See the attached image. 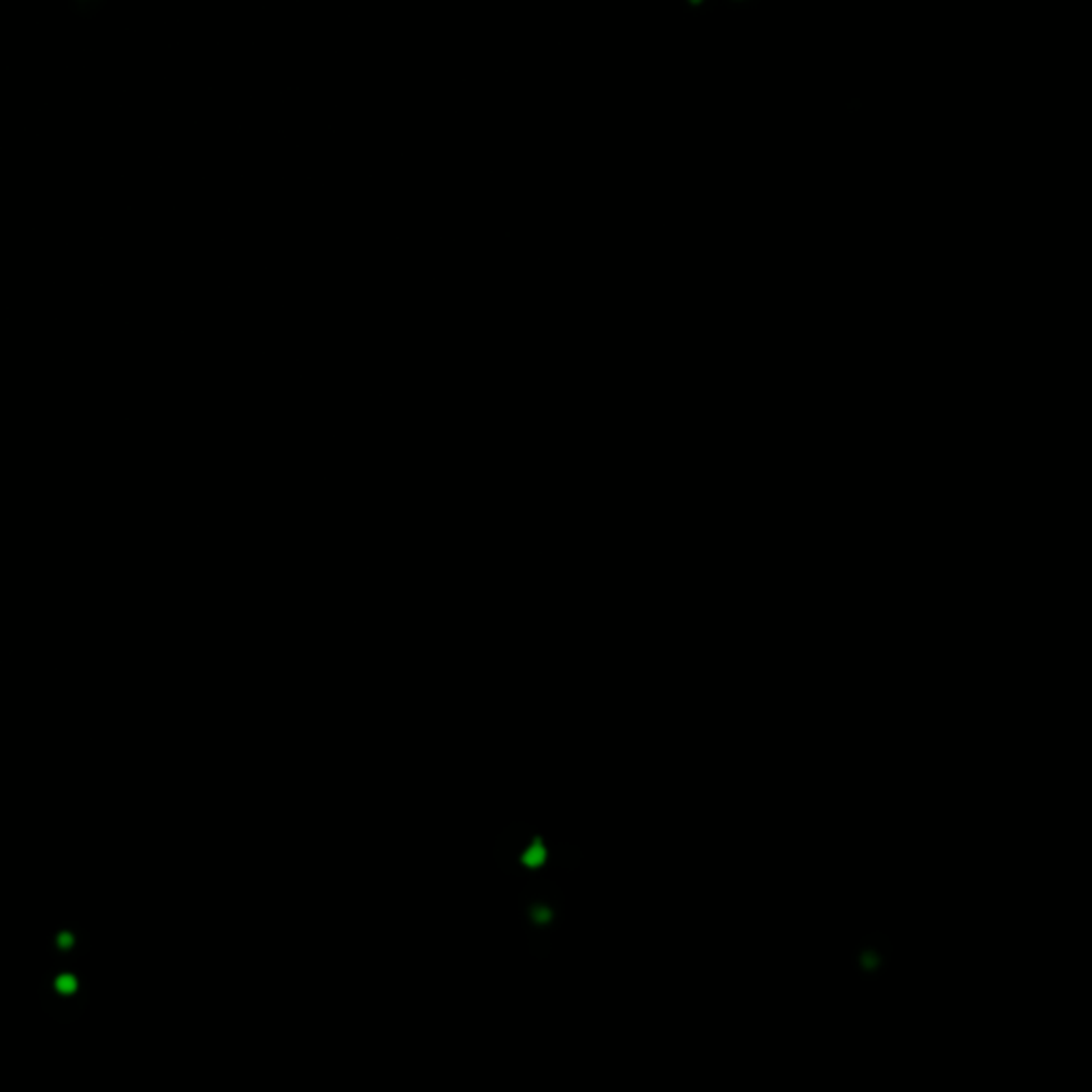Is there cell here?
Instances as JSON below:
<instances>
[{
	"mask_svg": "<svg viewBox=\"0 0 1092 1092\" xmlns=\"http://www.w3.org/2000/svg\"><path fill=\"white\" fill-rule=\"evenodd\" d=\"M557 886H531L521 901L525 925L536 934H542L555 926L560 918V903H555Z\"/></svg>",
	"mask_w": 1092,
	"mask_h": 1092,
	"instance_id": "6da1fadb",
	"label": "cell"
},
{
	"mask_svg": "<svg viewBox=\"0 0 1092 1092\" xmlns=\"http://www.w3.org/2000/svg\"><path fill=\"white\" fill-rule=\"evenodd\" d=\"M683 9L687 15H704V13H711L719 0H680Z\"/></svg>",
	"mask_w": 1092,
	"mask_h": 1092,
	"instance_id": "7a4b0ae2",
	"label": "cell"
},
{
	"mask_svg": "<svg viewBox=\"0 0 1092 1092\" xmlns=\"http://www.w3.org/2000/svg\"><path fill=\"white\" fill-rule=\"evenodd\" d=\"M80 941H82V934H76V932H71V930H69L65 936H60V939H58V943L54 945V952H60L63 947H65V949H78V943H80Z\"/></svg>",
	"mask_w": 1092,
	"mask_h": 1092,
	"instance_id": "3957f363",
	"label": "cell"
},
{
	"mask_svg": "<svg viewBox=\"0 0 1092 1092\" xmlns=\"http://www.w3.org/2000/svg\"><path fill=\"white\" fill-rule=\"evenodd\" d=\"M719 2H724L730 9H752L759 0H719Z\"/></svg>",
	"mask_w": 1092,
	"mask_h": 1092,
	"instance_id": "277c9868",
	"label": "cell"
}]
</instances>
